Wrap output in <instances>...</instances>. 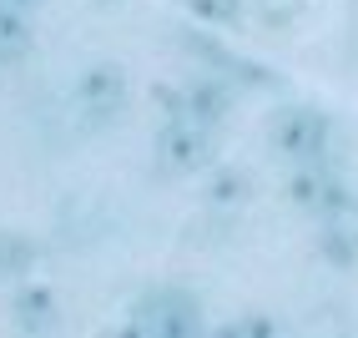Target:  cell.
I'll use <instances>...</instances> for the list:
<instances>
[{"mask_svg":"<svg viewBox=\"0 0 358 338\" xmlns=\"http://www.w3.org/2000/svg\"><path fill=\"white\" fill-rule=\"evenodd\" d=\"M76 106L91 116V122H111V116L127 106V71L111 66V61L86 66L81 81H76Z\"/></svg>","mask_w":358,"mask_h":338,"instance_id":"4","label":"cell"},{"mask_svg":"<svg viewBox=\"0 0 358 338\" xmlns=\"http://www.w3.org/2000/svg\"><path fill=\"white\" fill-rule=\"evenodd\" d=\"M6 6H20V10H26V6H36V0H6Z\"/></svg>","mask_w":358,"mask_h":338,"instance_id":"14","label":"cell"},{"mask_svg":"<svg viewBox=\"0 0 358 338\" xmlns=\"http://www.w3.org/2000/svg\"><path fill=\"white\" fill-rule=\"evenodd\" d=\"M157 162L166 172H197V167L212 162V136L202 122H187V116H172L157 132Z\"/></svg>","mask_w":358,"mask_h":338,"instance_id":"3","label":"cell"},{"mask_svg":"<svg viewBox=\"0 0 358 338\" xmlns=\"http://www.w3.org/2000/svg\"><path fill=\"white\" fill-rule=\"evenodd\" d=\"M166 111H172V116H187V122L212 127V122H222V116L232 111V91H227V81H217V76H202V81H192L187 91L166 96Z\"/></svg>","mask_w":358,"mask_h":338,"instance_id":"6","label":"cell"},{"mask_svg":"<svg viewBox=\"0 0 358 338\" xmlns=\"http://www.w3.org/2000/svg\"><path fill=\"white\" fill-rule=\"evenodd\" d=\"M127 333L141 338H192L202 333V308L187 288H157V293L131 303V323Z\"/></svg>","mask_w":358,"mask_h":338,"instance_id":"1","label":"cell"},{"mask_svg":"<svg viewBox=\"0 0 358 338\" xmlns=\"http://www.w3.org/2000/svg\"><path fill=\"white\" fill-rule=\"evenodd\" d=\"M323 258L338 262V268H348V262H358V197H343L333 212H323Z\"/></svg>","mask_w":358,"mask_h":338,"instance_id":"7","label":"cell"},{"mask_svg":"<svg viewBox=\"0 0 358 338\" xmlns=\"http://www.w3.org/2000/svg\"><path fill=\"white\" fill-rule=\"evenodd\" d=\"M328 141H333V127H328V116L313 111V106H288V111H278V122H273V147L288 157V162H318L328 152Z\"/></svg>","mask_w":358,"mask_h":338,"instance_id":"2","label":"cell"},{"mask_svg":"<svg viewBox=\"0 0 358 338\" xmlns=\"http://www.w3.org/2000/svg\"><path fill=\"white\" fill-rule=\"evenodd\" d=\"M15 323H20V333H31V338L56 333L61 328L56 293H51V288H20V293H15Z\"/></svg>","mask_w":358,"mask_h":338,"instance_id":"8","label":"cell"},{"mask_svg":"<svg viewBox=\"0 0 358 338\" xmlns=\"http://www.w3.org/2000/svg\"><path fill=\"white\" fill-rule=\"evenodd\" d=\"M222 333L227 338H268V333H278V323L262 318V313H252V318H243V323H227Z\"/></svg>","mask_w":358,"mask_h":338,"instance_id":"13","label":"cell"},{"mask_svg":"<svg viewBox=\"0 0 358 338\" xmlns=\"http://www.w3.org/2000/svg\"><path fill=\"white\" fill-rule=\"evenodd\" d=\"M207 207H217V212H232V207H243L252 197V182L237 172V167H217V172L207 177Z\"/></svg>","mask_w":358,"mask_h":338,"instance_id":"9","label":"cell"},{"mask_svg":"<svg viewBox=\"0 0 358 338\" xmlns=\"http://www.w3.org/2000/svg\"><path fill=\"white\" fill-rule=\"evenodd\" d=\"M26 45H31L26 15H20V6H6V0H0V61L26 56Z\"/></svg>","mask_w":358,"mask_h":338,"instance_id":"10","label":"cell"},{"mask_svg":"<svg viewBox=\"0 0 358 338\" xmlns=\"http://www.w3.org/2000/svg\"><path fill=\"white\" fill-rule=\"evenodd\" d=\"M36 268V243L20 232H0V278H26Z\"/></svg>","mask_w":358,"mask_h":338,"instance_id":"11","label":"cell"},{"mask_svg":"<svg viewBox=\"0 0 358 338\" xmlns=\"http://www.w3.org/2000/svg\"><path fill=\"white\" fill-rule=\"evenodd\" d=\"M343 197H348V187L338 182L333 167H323V157L318 162H298V172L288 177V202L303 207V212H333Z\"/></svg>","mask_w":358,"mask_h":338,"instance_id":"5","label":"cell"},{"mask_svg":"<svg viewBox=\"0 0 358 338\" xmlns=\"http://www.w3.org/2000/svg\"><path fill=\"white\" fill-rule=\"evenodd\" d=\"M187 10L207 26H232L237 15H243V0H187Z\"/></svg>","mask_w":358,"mask_h":338,"instance_id":"12","label":"cell"}]
</instances>
